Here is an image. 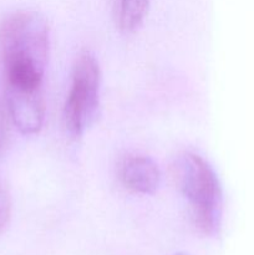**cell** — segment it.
<instances>
[{"label": "cell", "mask_w": 254, "mask_h": 255, "mask_svg": "<svg viewBox=\"0 0 254 255\" xmlns=\"http://www.w3.org/2000/svg\"><path fill=\"white\" fill-rule=\"evenodd\" d=\"M172 177L191 204L197 228L206 236L216 234L221 227L223 192L211 164L193 152H183L172 163Z\"/></svg>", "instance_id": "6da1fadb"}, {"label": "cell", "mask_w": 254, "mask_h": 255, "mask_svg": "<svg viewBox=\"0 0 254 255\" xmlns=\"http://www.w3.org/2000/svg\"><path fill=\"white\" fill-rule=\"evenodd\" d=\"M49 47V25L44 16L37 12H12L0 22L2 62H25L45 70Z\"/></svg>", "instance_id": "7a4b0ae2"}, {"label": "cell", "mask_w": 254, "mask_h": 255, "mask_svg": "<svg viewBox=\"0 0 254 255\" xmlns=\"http://www.w3.org/2000/svg\"><path fill=\"white\" fill-rule=\"evenodd\" d=\"M101 70L91 52H82L76 59L71 86L64 107V122L71 136L79 137L97 116L100 106Z\"/></svg>", "instance_id": "3957f363"}, {"label": "cell", "mask_w": 254, "mask_h": 255, "mask_svg": "<svg viewBox=\"0 0 254 255\" xmlns=\"http://www.w3.org/2000/svg\"><path fill=\"white\" fill-rule=\"evenodd\" d=\"M5 105L14 126L24 134H35L42 128L45 100L42 89L27 90L6 86Z\"/></svg>", "instance_id": "277c9868"}, {"label": "cell", "mask_w": 254, "mask_h": 255, "mask_svg": "<svg viewBox=\"0 0 254 255\" xmlns=\"http://www.w3.org/2000/svg\"><path fill=\"white\" fill-rule=\"evenodd\" d=\"M120 176L126 188L139 194L154 193L161 182V172L153 159L139 154L125 158Z\"/></svg>", "instance_id": "5b68a950"}, {"label": "cell", "mask_w": 254, "mask_h": 255, "mask_svg": "<svg viewBox=\"0 0 254 255\" xmlns=\"http://www.w3.org/2000/svg\"><path fill=\"white\" fill-rule=\"evenodd\" d=\"M149 0H120L119 25L125 32H132L139 27L146 16Z\"/></svg>", "instance_id": "8992f818"}, {"label": "cell", "mask_w": 254, "mask_h": 255, "mask_svg": "<svg viewBox=\"0 0 254 255\" xmlns=\"http://www.w3.org/2000/svg\"><path fill=\"white\" fill-rule=\"evenodd\" d=\"M10 120L5 101L0 99V153L6 149L10 139Z\"/></svg>", "instance_id": "52a82bcc"}, {"label": "cell", "mask_w": 254, "mask_h": 255, "mask_svg": "<svg viewBox=\"0 0 254 255\" xmlns=\"http://www.w3.org/2000/svg\"><path fill=\"white\" fill-rule=\"evenodd\" d=\"M11 216V199L6 188L0 183V231L9 222Z\"/></svg>", "instance_id": "ba28073f"}, {"label": "cell", "mask_w": 254, "mask_h": 255, "mask_svg": "<svg viewBox=\"0 0 254 255\" xmlns=\"http://www.w3.org/2000/svg\"><path fill=\"white\" fill-rule=\"evenodd\" d=\"M176 255H189V254H187V253H178V254H176Z\"/></svg>", "instance_id": "9c48e42d"}]
</instances>
